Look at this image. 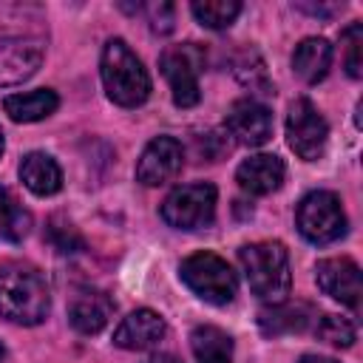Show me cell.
Instances as JSON below:
<instances>
[{
  "mask_svg": "<svg viewBox=\"0 0 363 363\" xmlns=\"http://www.w3.org/2000/svg\"><path fill=\"white\" fill-rule=\"evenodd\" d=\"M207 54L199 43H179V45H167L159 57V68L170 85L173 102L179 108H193L201 99V88H199V77L204 71Z\"/></svg>",
  "mask_w": 363,
  "mask_h": 363,
  "instance_id": "obj_5",
  "label": "cell"
},
{
  "mask_svg": "<svg viewBox=\"0 0 363 363\" xmlns=\"http://www.w3.org/2000/svg\"><path fill=\"white\" fill-rule=\"evenodd\" d=\"M43 43L31 37H0V88L20 85L43 65Z\"/></svg>",
  "mask_w": 363,
  "mask_h": 363,
  "instance_id": "obj_12",
  "label": "cell"
},
{
  "mask_svg": "<svg viewBox=\"0 0 363 363\" xmlns=\"http://www.w3.org/2000/svg\"><path fill=\"white\" fill-rule=\"evenodd\" d=\"M284 176H286V167H284V159L272 156V153H255L250 159H244L235 170V182L244 193L250 196H267V193H275L281 184H284Z\"/></svg>",
  "mask_w": 363,
  "mask_h": 363,
  "instance_id": "obj_15",
  "label": "cell"
},
{
  "mask_svg": "<svg viewBox=\"0 0 363 363\" xmlns=\"http://www.w3.org/2000/svg\"><path fill=\"white\" fill-rule=\"evenodd\" d=\"M167 335V323L159 312L153 309H136L130 312L113 332V343L119 349H128V352H145V349H153L164 340Z\"/></svg>",
  "mask_w": 363,
  "mask_h": 363,
  "instance_id": "obj_13",
  "label": "cell"
},
{
  "mask_svg": "<svg viewBox=\"0 0 363 363\" xmlns=\"http://www.w3.org/2000/svg\"><path fill=\"white\" fill-rule=\"evenodd\" d=\"M179 278L184 281V286L193 295H199L201 301L216 303V306L230 303L238 289V278H235L233 267L221 255L207 252V250L187 255L179 267Z\"/></svg>",
  "mask_w": 363,
  "mask_h": 363,
  "instance_id": "obj_4",
  "label": "cell"
},
{
  "mask_svg": "<svg viewBox=\"0 0 363 363\" xmlns=\"http://www.w3.org/2000/svg\"><path fill=\"white\" fill-rule=\"evenodd\" d=\"M329 65H332V45L323 37H306L292 51V71L309 85L320 82L329 74Z\"/></svg>",
  "mask_w": 363,
  "mask_h": 363,
  "instance_id": "obj_18",
  "label": "cell"
},
{
  "mask_svg": "<svg viewBox=\"0 0 363 363\" xmlns=\"http://www.w3.org/2000/svg\"><path fill=\"white\" fill-rule=\"evenodd\" d=\"M60 108V96L51 88H37V91H26V94H11L3 99V111L14 119V122H40L45 116H51Z\"/></svg>",
  "mask_w": 363,
  "mask_h": 363,
  "instance_id": "obj_19",
  "label": "cell"
},
{
  "mask_svg": "<svg viewBox=\"0 0 363 363\" xmlns=\"http://www.w3.org/2000/svg\"><path fill=\"white\" fill-rule=\"evenodd\" d=\"M3 360H6V346L0 343V363H3Z\"/></svg>",
  "mask_w": 363,
  "mask_h": 363,
  "instance_id": "obj_30",
  "label": "cell"
},
{
  "mask_svg": "<svg viewBox=\"0 0 363 363\" xmlns=\"http://www.w3.org/2000/svg\"><path fill=\"white\" fill-rule=\"evenodd\" d=\"M224 130L233 142L247 145V147H261L269 142L272 136V113L264 102L247 96V99H235L227 111V122Z\"/></svg>",
  "mask_w": 363,
  "mask_h": 363,
  "instance_id": "obj_10",
  "label": "cell"
},
{
  "mask_svg": "<svg viewBox=\"0 0 363 363\" xmlns=\"http://www.w3.org/2000/svg\"><path fill=\"white\" fill-rule=\"evenodd\" d=\"M190 11L204 28L221 31V28H230L233 20L241 14V3L238 0H196L190 3Z\"/></svg>",
  "mask_w": 363,
  "mask_h": 363,
  "instance_id": "obj_22",
  "label": "cell"
},
{
  "mask_svg": "<svg viewBox=\"0 0 363 363\" xmlns=\"http://www.w3.org/2000/svg\"><path fill=\"white\" fill-rule=\"evenodd\" d=\"M298 363H337V360H332V357H323V354H303Z\"/></svg>",
  "mask_w": 363,
  "mask_h": 363,
  "instance_id": "obj_28",
  "label": "cell"
},
{
  "mask_svg": "<svg viewBox=\"0 0 363 363\" xmlns=\"http://www.w3.org/2000/svg\"><path fill=\"white\" fill-rule=\"evenodd\" d=\"M315 335L320 340H326L329 346H337V349H349L357 340L354 323L346 320V318H340V315H320L315 320Z\"/></svg>",
  "mask_w": 363,
  "mask_h": 363,
  "instance_id": "obj_24",
  "label": "cell"
},
{
  "mask_svg": "<svg viewBox=\"0 0 363 363\" xmlns=\"http://www.w3.org/2000/svg\"><path fill=\"white\" fill-rule=\"evenodd\" d=\"M315 281H318V286L329 298H335V301H340V303H346L352 309L360 306L363 281H360V267L352 258L340 255V258H323V261H318Z\"/></svg>",
  "mask_w": 363,
  "mask_h": 363,
  "instance_id": "obj_11",
  "label": "cell"
},
{
  "mask_svg": "<svg viewBox=\"0 0 363 363\" xmlns=\"http://www.w3.org/2000/svg\"><path fill=\"white\" fill-rule=\"evenodd\" d=\"M298 233L312 244H332L346 235V213L332 190H312L295 210Z\"/></svg>",
  "mask_w": 363,
  "mask_h": 363,
  "instance_id": "obj_6",
  "label": "cell"
},
{
  "mask_svg": "<svg viewBox=\"0 0 363 363\" xmlns=\"http://www.w3.org/2000/svg\"><path fill=\"white\" fill-rule=\"evenodd\" d=\"M20 182L34 196H54L62 187V170L54 156L43 153V150H31L20 162Z\"/></svg>",
  "mask_w": 363,
  "mask_h": 363,
  "instance_id": "obj_17",
  "label": "cell"
},
{
  "mask_svg": "<svg viewBox=\"0 0 363 363\" xmlns=\"http://www.w3.org/2000/svg\"><path fill=\"white\" fill-rule=\"evenodd\" d=\"M196 363H233V337L218 326H196L190 332Z\"/></svg>",
  "mask_w": 363,
  "mask_h": 363,
  "instance_id": "obj_20",
  "label": "cell"
},
{
  "mask_svg": "<svg viewBox=\"0 0 363 363\" xmlns=\"http://www.w3.org/2000/svg\"><path fill=\"white\" fill-rule=\"evenodd\" d=\"M318 312L303 303V301H281V303H269L258 312V326L267 337H278V335H289V332H303L309 326H315Z\"/></svg>",
  "mask_w": 363,
  "mask_h": 363,
  "instance_id": "obj_16",
  "label": "cell"
},
{
  "mask_svg": "<svg viewBox=\"0 0 363 363\" xmlns=\"http://www.w3.org/2000/svg\"><path fill=\"white\" fill-rule=\"evenodd\" d=\"M31 227V213L0 187V241H23Z\"/></svg>",
  "mask_w": 363,
  "mask_h": 363,
  "instance_id": "obj_21",
  "label": "cell"
},
{
  "mask_svg": "<svg viewBox=\"0 0 363 363\" xmlns=\"http://www.w3.org/2000/svg\"><path fill=\"white\" fill-rule=\"evenodd\" d=\"M340 43H343V65H346V74L352 79H360L363 74V60H360V45H363V26L360 23H352L343 28L340 34Z\"/></svg>",
  "mask_w": 363,
  "mask_h": 363,
  "instance_id": "obj_26",
  "label": "cell"
},
{
  "mask_svg": "<svg viewBox=\"0 0 363 363\" xmlns=\"http://www.w3.org/2000/svg\"><path fill=\"white\" fill-rule=\"evenodd\" d=\"M235 77L241 85H247L250 91L255 94H272V85H269V77H267V68H264V60L255 48H244L235 60Z\"/></svg>",
  "mask_w": 363,
  "mask_h": 363,
  "instance_id": "obj_23",
  "label": "cell"
},
{
  "mask_svg": "<svg viewBox=\"0 0 363 363\" xmlns=\"http://www.w3.org/2000/svg\"><path fill=\"white\" fill-rule=\"evenodd\" d=\"M147 20H150V28L156 34H170L173 31V20H176L173 3H153V6H147Z\"/></svg>",
  "mask_w": 363,
  "mask_h": 363,
  "instance_id": "obj_27",
  "label": "cell"
},
{
  "mask_svg": "<svg viewBox=\"0 0 363 363\" xmlns=\"http://www.w3.org/2000/svg\"><path fill=\"white\" fill-rule=\"evenodd\" d=\"M99 77L111 102L122 108H139L150 96V77L142 60L119 37L108 40L99 57Z\"/></svg>",
  "mask_w": 363,
  "mask_h": 363,
  "instance_id": "obj_2",
  "label": "cell"
},
{
  "mask_svg": "<svg viewBox=\"0 0 363 363\" xmlns=\"http://www.w3.org/2000/svg\"><path fill=\"white\" fill-rule=\"evenodd\" d=\"M145 363H182V360L173 357V354H153V357H147Z\"/></svg>",
  "mask_w": 363,
  "mask_h": 363,
  "instance_id": "obj_29",
  "label": "cell"
},
{
  "mask_svg": "<svg viewBox=\"0 0 363 363\" xmlns=\"http://www.w3.org/2000/svg\"><path fill=\"white\" fill-rule=\"evenodd\" d=\"M113 315V301L94 286H82L74 292L71 303H68V320L79 335H96L108 326Z\"/></svg>",
  "mask_w": 363,
  "mask_h": 363,
  "instance_id": "obj_14",
  "label": "cell"
},
{
  "mask_svg": "<svg viewBox=\"0 0 363 363\" xmlns=\"http://www.w3.org/2000/svg\"><path fill=\"white\" fill-rule=\"evenodd\" d=\"M184 164V147L173 136H156L145 145L139 162H136V182L145 187H159L173 182L182 173Z\"/></svg>",
  "mask_w": 363,
  "mask_h": 363,
  "instance_id": "obj_9",
  "label": "cell"
},
{
  "mask_svg": "<svg viewBox=\"0 0 363 363\" xmlns=\"http://www.w3.org/2000/svg\"><path fill=\"white\" fill-rule=\"evenodd\" d=\"M45 238L51 241V247H54L57 252H79V250L85 247V241H82V235L77 233V227H74L71 221L60 218V216H54V218L48 221Z\"/></svg>",
  "mask_w": 363,
  "mask_h": 363,
  "instance_id": "obj_25",
  "label": "cell"
},
{
  "mask_svg": "<svg viewBox=\"0 0 363 363\" xmlns=\"http://www.w3.org/2000/svg\"><path fill=\"white\" fill-rule=\"evenodd\" d=\"M238 261L244 267L252 295H258L264 303L286 301L292 286V272H289V252L281 241L244 244L238 250Z\"/></svg>",
  "mask_w": 363,
  "mask_h": 363,
  "instance_id": "obj_3",
  "label": "cell"
},
{
  "mask_svg": "<svg viewBox=\"0 0 363 363\" xmlns=\"http://www.w3.org/2000/svg\"><path fill=\"white\" fill-rule=\"evenodd\" d=\"M326 139H329V125L320 116V111L306 96L295 99L289 105V113H286V142H289V147L303 162H315V159L323 156Z\"/></svg>",
  "mask_w": 363,
  "mask_h": 363,
  "instance_id": "obj_8",
  "label": "cell"
},
{
  "mask_svg": "<svg viewBox=\"0 0 363 363\" xmlns=\"http://www.w3.org/2000/svg\"><path fill=\"white\" fill-rule=\"evenodd\" d=\"M0 156H3V133H0Z\"/></svg>",
  "mask_w": 363,
  "mask_h": 363,
  "instance_id": "obj_31",
  "label": "cell"
},
{
  "mask_svg": "<svg viewBox=\"0 0 363 363\" xmlns=\"http://www.w3.org/2000/svg\"><path fill=\"white\" fill-rule=\"evenodd\" d=\"M216 187L210 182L182 184L162 201V218L173 230H201L216 218Z\"/></svg>",
  "mask_w": 363,
  "mask_h": 363,
  "instance_id": "obj_7",
  "label": "cell"
},
{
  "mask_svg": "<svg viewBox=\"0 0 363 363\" xmlns=\"http://www.w3.org/2000/svg\"><path fill=\"white\" fill-rule=\"evenodd\" d=\"M51 309V292L45 284V275L31 261H3L0 264V318L20 323V326H37L45 320Z\"/></svg>",
  "mask_w": 363,
  "mask_h": 363,
  "instance_id": "obj_1",
  "label": "cell"
}]
</instances>
